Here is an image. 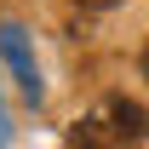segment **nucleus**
<instances>
[{"label":"nucleus","mask_w":149,"mask_h":149,"mask_svg":"<svg viewBox=\"0 0 149 149\" xmlns=\"http://www.w3.org/2000/svg\"><path fill=\"white\" fill-rule=\"evenodd\" d=\"M69 149H120V143H115V132H109V120H103V115H86V120H74Z\"/></svg>","instance_id":"2"},{"label":"nucleus","mask_w":149,"mask_h":149,"mask_svg":"<svg viewBox=\"0 0 149 149\" xmlns=\"http://www.w3.org/2000/svg\"><path fill=\"white\" fill-rule=\"evenodd\" d=\"M97 115L109 120V132H115V143H120V149H126V143H138V138L149 132V109L138 103V97H109Z\"/></svg>","instance_id":"1"},{"label":"nucleus","mask_w":149,"mask_h":149,"mask_svg":"<svg viewBox=\"0 0 149 149\" xmlns=\"http://www.w3.org/2000/svg\"><path fill=\"white\" fill-rule=\"evenodd\" d=\"M80 12H109V6H120V0H74Z\"/></svg>","instance_id":"3"},{"label":"nucleus","mask_w":149,"mask_h":149,"mask_svg":"<svg viewBox=\"0 0 149 149\" xmlns=\"http://www.w3.org/2000/svg\"><path fill=\"white\" fill-rule=\"evenodd\" d=\"M143 74H149V46H143Z\"/></svg>","instance_id":"4"}]
</instances>
